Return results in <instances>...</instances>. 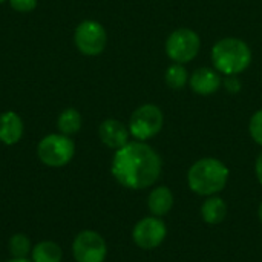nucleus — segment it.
<instances>
[{"instance_id":"f257e3e1","label":"nucleus","mask_w":262,"mask_h":262,"mask_svg":"<svg viewBox=\"0 0 262 262\" xmlns=\"http://www.w3.org/2000/svg\"><path fill=\"white\" fill-rule=\"evenodd\" d=\"M160 155L144 141H132L115 150L111 172L114 178L126 189H147L157 183L161 175Z\"/></svg>"},{"instance_id":"f03ea898","label":"nucleus","mask_w":262,"mask_h":262,"mask_svg":"<svg viewBox=\"0 0 262 262\" xmlns=\"http://www.w3.org/2000/svg\"><path fill=\"white\" fill-rule=\"evenodd\" d=\"M229 181L227 166L216 158H203L193 163L187 173L189 187L201 196L220 193Z\"/></svg>"},{"instance_id":"7ed1b4c3","label":"nucleus","mask_w":262,"mask_h":262,"mask_svg":"<svg viewBox=\"0 0 262 262\" xmlns=\"http://www.w3.org/2000/svg\"><path fill=\"white\" fill-rule=\"evenodd\" d=\"M212 61L218 72L224 75H238L252 63V51L244 40L226 37L212 48Z\"/></svg>"},{"instance_id":"20e7f679","label":"nucleus","mask_w":262,"mask_h":262,"mask_svg":"<svg viewBox=\"0 0 262 262\" xmlns=\"http://www.w3.org/2000/svg\"><path fill=\"white\" fill-rule=\"evenodd\" d=\"M75 154V144L68 135L51 134L37 146V155L40 161L49 167H63L66 166Z\"/></svg>"},{"instance_id":"39448f33","label":"nucleus","mask_w":262,"mask_h":262,"mask_svg":"<svg viewBox=\"0 0 262 262\" xmlns=\"http://www.w3.org/2000/svg\"><path fill=\"white\" fill-rule=\"evenodd\" d=\"M163 126V111L155 104H143L134 111L129 121V132L137 141H146L158 135Z\"/></svg>"},{"instance_id":"423d86ee","label":"nucleus","mask_w":262,"mask_h":262,"mask_svg":"<svg viewBox=\"0 0 262 262\" xmlns=\"http://www.w3.org/2000/svg\"><path fill=\"white\" fill-rule=\"evenodd\" d=\"M201 48V38L200 35L189 29V28H180L173 31L167 40H166V54L173 63L186 64L192 61Z\"/></svg>"},{"instance_id":"0eeeda50","label":"nucleus","mask_w":262,"mask_h":262,"mask_svg":"<svg viewBox=\"0 0 262 262\" xmlns=\"http://www.w3.org/2000/svg\"><path fill=\"white\" fill-rule=\"evenodd\" d=\"M72 255L77 262H104L107 256V246L100 233L94 230H83L72 243Z\"/></svg>"},{"instance_id":"6e6552de","label":"nucleus","mask_w":262,"mask_h":262,"mask_svg":"<svg viewBox=\"0 0 262 262\" xmlns=\"http://www.w3.org/2000/svg\"><path fill=\"white\" fill-rule=\"evenodd\" d=\"M74 40L81 54L94 57L104 51L107 35H106V29L98 21L84 20L77 26Z\"/></svg>"},{"instance_id":"1a4fd4ad","label":"nucleus","mask_w":262,"mask_h":262,"mask_svg":"<svg viewBox=\"0 0 262 262\" xmlns=\"http://www.w3.org/2000/svg\"><path fill=\"white\" fill-rule=\"evenodd\" d=\"M166 224L158 216H147L138 221L132 230L134 243L143 250H152L163 244L166 239Z\"/></svg>"},{"instance_id":"9d476101","label":"nucleus","mask_w":262,"mask_h":262,"mask_svg":"<svg viewBox=\"0 0 262 262\" xmlns=\"http://www.w3.org/2000/svg\"><path fill=\"white\" fill-rule=\"evenodd\" d=\"M98 135L104 146H107L109 149L118 150L129 143L130 132H129V127H126L121 121L109 118L100 124Z\"/></svg>"},{"instance_id":"9b49d317","label":"nucleus","mask_w":262,"mask_h":262,"mask_svg":"<svg viewBox=\"0 0 262 262\" xmlns=\"http://www.w3.org/2000/svg\"><path fill=\"white\" fill-rule=\"evenodd\" d=\"M189 84L192 88V91L195 94H200V95H210L213 92H216L221 84H223V80L218 74L216 69H212V68H200L196 69L190 78H189Z\"/></svg>"},{"instance_id":"f8f14e48","label":"nucleus","mask_w":262,"mask_h":262,"mask_svg":"<svg viewBox=\"0 0 262 262\" xmlns=\"http://www.w3.org/2000/svg\"><path fill=\"white\" fill-rule=\"evenodd\" d=\"M23 137V121L18 114L6 111L0 114V141L6 146L17 144Z\"/></svg>"},{"instance_id":"ddd939ff","label":"nucleus","mask_w":262,"mask_h":262,"mask_svg":"<svg viewBox=\"0 0 262 262\" xmlns=\"http://www.w3.org/2000/svg\"><path fill=\"white\" fill-rule=\"evenodd\" d=\"M147 207L154 216L161 218V216L167 215L173 207V195H172L170 189L166 186H160V187L154 189L149 193Z\"/></svg>"},{"instance_id":"4468645a","label":"nucleus","mask_w":262,"mask_h":262,"mask_svg":"<svg viewBox=\"0 0 262 262\" xmlns=\"http://www.w3.org/2000/svg\"><path fill=\"white\" fill-rule=\"evenodd\" d=\"M227 215V206L226 201L220 196H209L204 204L201 206V216L207 224H220L226 220Z\"/></svg>"},{"instance_id":"2eb2a0df","label":"nucleus","mask_w":262,"mask_h":262,"mask_svg":"<svg viewBox=\"0 0 262 262\" xmlns=\"http://www.w3.org/2000/svg\"><path fill=\"white\" fill-rule=\"evenodd\" d=\"M61 247L54 241H40L31 250L32 262H61Z\"/></svg>"},{"instance_id":"dca6fc26","label":"nucleus","mask_w":262,"mask_h":262,"mask_svg":"<svg viewBox=\"0 0 262 262\" xmlns=\"http://www.w3.org/2000/svg\"><path fill=\"white\" fill-rule=\"evenodd\" d=\"M57 126L63 135H74L81 129V115L77 109H64L57 121Z\"/></svg>"},{"instance_id":"f3484780","label":"nucleus","mask_w":262,"mask_h":262,"mask_svg":"<svg viewBox=\"0 0 262 262\" xmlns=\"http://www.w3.org/2000/svg\"><path fill=\"white\" fill-rule=\"evenodd\" d=\"M164 80L167 83V86L170 89H175V91H180L183 89L187 81H189V74H187V69L184 68V64H180V63H173L167 68L166 74H164Z\"/></svg>"},{"instance_id":"a211bd4d","label":"nucleus","mask_w":262,"mask_h":262,"mask_svg":"<svg viewBox=\"0 0 262 262\" xmlns=\"http://www.w3.org/2000/svg\"><path fill=\"white\" fill-rule=\"evenodd\" d=\"M31 241L26 235L23 233H15L14 236H11L9 239V253L12 255V258H26L28 255H31Z\"/></svg>"},{"instance_id":"6ab92c4d","label":"nucleus","mask_w":262,"mask_h":262,"mask_svg":"<svg viewBox=\"0 0 262 262\" xmlns=\"http://www.w3.org/2000/svg\"><path fill=\"white\" fill-rule=\"evenodd\" d=\"M249 130H250V137L255 140V143H258L262 146V109L256 111L252 118H250V124H249Z\"/></svg>"},{"instance_id":"aec40b11","label":"nucleus","mask_w":262,"mask_h":262,"mask_svg":"<svg viewBox=\"0 0 262 262\" xmlns=\"http://www.w3.org/2000/svg\"><path fill=\"white\" fill-rule=\"evenodd\" d=\"M9 3L18 12H29L37 6V0H9Z\"/></svg>"},{"instance_id":"412c9836","label":"nucleus","mask_w":262,"mask_h":262,"mask_svg":"<svg viewBox=\"0 0 262 262\" xmlns=\"http://www.w3.org/2000/svg\"><path fill=\"white\" fill-rule=\"evenodd\" d=\"M224 86L229 92L235 94L241 89V81L238 78V75H226V80H224Z\"/></svg>"},{"instance_id":"4be33fe9","label":"nucleus","mask_w":262,"mask_h":262,"mask_svg":"<svg viewBox=\"0 0 262 262\" xmlns=\"http://www.w3.org/2000/svg\"><path fill=\"white\" fill-rule=\"evenodd\" d=\"M255 170H256V178L259 181V184L262 186V152L258 155L256 158V164H255Z\"/></svg>"},{"instance_id":"5701e85b","label":"nucleus","mask_w":262,"mask_h":262,"mask_svg":"<svg viewBox=\"0 0 262 262\" xmlns=\"http://www.w3.org/2000/svg\"><path fill=\"white\" fill-rule=\"evenodd\" d=\"M5 262H32L31 259H28V258H12V259H8V261Z\"/></svg>"},{"instance_id":"b1692460","label":"nucleus","mask_w":262,"mask_h":262,"mask_svg":"<svg viewBox=\"0 0 262 262\" xmlns=\"http://www.w3.org/2000/svg\"><path fill=\"white\" fill-rule=\"evenodd\" d=\"M258 216H259V221L262 223V203L259 204V209H258Z\"/></svg>"},{"instance_id":"393cba45","label":"nucleus","mask_w":262,"mask_h":262,"mask_svg":"<svg viewBox=\"0 0 262 262\" xmlns=\"http://www.w3.org/2000/svg\"><path fill=\"white\" fill-rule=\"evenodd\" d=\"M3 2H5V0H0V3H3Z\"/></svg>"}]
</instances>
